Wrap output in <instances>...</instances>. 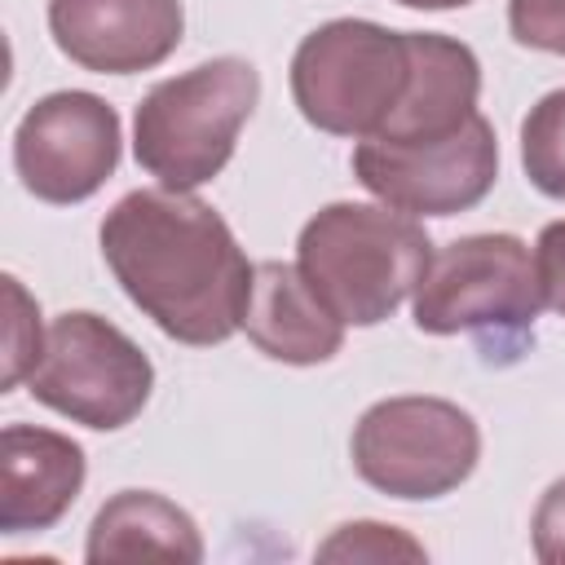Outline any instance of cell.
<instances>
[{
  "label": "cell",
  "mask_w": 565,
  "mask_h": 565,
  "mask_svg": "<svg viewBox=\"0 0 565 565\" xmlns=\"http://www.w3.org/2000/svg\"><path fill=\"white\" fill-rule=\"evenodd\" d=\"M102 256L124 296L177 344L212 349L243 331L256 265L216 207L190 190H132L102 216Z\"/></svg>",
  "instance_id": "obj_1"
},
{
  "label": "cell",
  "mask_w": 565,
  "mask_h": 565,
  "mask_svg": "<svg viewBox=\"0 0 565 565\" xmlns=\"http://www.w3.org/2000/svg\"><path fill=\"white\" fill-rule=\"evenodd\" d=\"M296 265L344 327H380L424 282L433 238L388 203H327L305 221Z\"/></svg>",
  "instance_id": "obj_2"
},
{
  "label": "cell",
  "mask_w": 565,
  "mask_h": 565,
  "mask_svg": "<svg viewBox=\"0 0 565 565\" xmlns=\"http://www.w3.org/2000/svg\"><path fill=\"white\" fill-rule=\"evenodd\" d=\"M260 102V71L247 57H212L154 84L132 119L137 163L168 190L207 185L234 154Z\"/></svg>",
  "instance_id": "obj_3"
},
{
  "label": "cell",
  "mask_w": 565,
  "mask_h": 565,
  "mask_svg": "<svg viewBox=\"0 0 565 565\" xmlns=\"http://www.w3.org/2000/svg\"><path fill=\"white\" fill-rule=\"evenodd\" d=\"M415 79V31L366 18L313 26L291 57V97L305 124L331 137L366 141L406 102Z\"/></svg>",
  "instance_id": "obj_4"
},
{
  "label": "cell",
  "mask_w": 565,
  "mask_h": 565,
  "mask_svg": "<svg viewBox=\"0 0 565 565\" xmlns=\"http://www.w3.org/2000/svg\"><path fill=\"white\" fill-rule=\"evenodd\" d=\"M543 309L534 256L516 234H468L433 252L415 287V327L424 335H477L486 358L512 362L534 335Z\"/></svg>",
  "instance_id": "obj_5"
},
{
  "label": "cell",
  "mask_w": 565,
  "mask_h": 565,
  "mask_svg": "<svg viewBox=\"0 0 565 565\" xmlns=\"http://www.w3.org/2000/svg\"><path fill=\"white\" fill-rule=\"evenodd\" d=\"M349 455L358 477L388 499H441L472 477L481 428L446 397H384L353 424Z\"/></svg>",
  "instance_id": "obj_6"
},
{
  "label": "cell",
  "mask_w": 565,
  "mask_h": 565,
  "mask_svg": "<svg viewBox=\"0 0 565 565\" xmlns=\"http://www.w3.org/2000/svg\"><path fill=\"white\" fill-rule=\"evenodd\" d=\"M40 406L71 424L115 433L132 424L154 388V366L132 335L88 309L57 313L44 331V353L26 375Z\"/></svg>",
  "instance_id": "obj_7"
},
{
  "label": "cell",
  "mask_w": 565,
  "mask_h": 565,
  "mask_svg": "<svg viewBox=\"0 0 565 565\" xmlns=\"http://www.w3.org/2000/svg\"><path fill=\"white\" fill-rule=\"evenodd\" d=\"M353 177L380 203L411 216H455L477 207L499 181V137L477 110L455 132L428 141L366 137L353 146Z\"/></svg>",
  "instance_id": "obj_8"
},
{
  "label": "cell",
  "mask_w": 565,
  "mask_h": 565,
  "mask_svg": "<svg viewBox=\"0 0 565 565\" xmlns=\"http://www.w3.org/2000/svg\"><path fill=\"white\" fill-rule=\"evenodd\" d=\"M119 115L106 97L62 88L40 97L13 128V168L40 203L93 199L119 168Z\"/></svg>",
  "instance_id": "obj_9"
},
{
  "label": "cell",
  "mask_w": 565,
  "mask_h": 565,
  "mask_svg": "<svg viewBox=\"0 0 565 565\" xmlns=\"http://www.w3.org/2000/svg\"><path fill=\"white\" fill-rule=\"evenodd\" d=\"M49 35L93 75H137L177 53L185 9L181 0H49Z\"/></svg>",
  "instance_id": "obj_10"
},
{
  "label": "cell",
  "mask_w": 565,
  "mask_h": 565,
  "mask_svg": "<svg viewBox=\"0 0 565 565\" xmlns=\"http://www.w3.org/2000/svg\"><path fill=\"white\" fill-rule=\"evenodd\" d=\"M88 477L84 446L40 424H4L0 433V534L53 530L79 499Z\"/></svg>",
  "instance_id": "obj_11"
},
{
  "label": "cell",
  "mask_w": 565,
  "mask_h": 565,
  "mask_svg": "<svg viewBox=\"0 0 565 565\" xmlns=\"http://www.w3.org/2000/svg\"><path fill=\"white\" fill-rule=\"evenodd\" d=\"M247 340L287 366H318L331 362L344 344V322L313 296L300 265L260 260L252 274L247 309H243Z\"/></svg>",
  "instance_id": "obj_12"
},
{
  "label": "cell",
  "mask_w": 565,
  "mask_h": 565,
  "mask_svg": "<svg viewBox=\"0 0 565 565\" xmlns=\"http://www.w3.org/2000/svg\"><path fill=\"white\" fill-rule=\"evenodd\" d=\"M137 556H163V561H203V534L185 508L154 490H119L110 494L84 543V561H137Z\"/></svg>",
  "instance_id": "obj_13"
},
{
  "label": "cell",
  "mask_w": 565,
  "mask_h": 565,
  "mask_svg": "<svg viewBox=\"0 0 565 565\" xmlns=\"http://www.w3.org/2000/svg\"><path fill=\"white\" fill-rule=\"evenodd\" d=\"M521 168L547 199H565V88L539 97L521 119Z\"/></svg>",
  "instance_id": "obj_14"
},
{
  "label": "cell",
  "mask_w": 565,
  "mask_h": 565,
  "mask_svg": "<svg viewBox=\"0 0 565 565\" xmlns=\"http://www.w3.org/2000/svg\"><path fill=\"white\" fill-rule=\"evenodd\" d=\"M424 543L384 521H349L318 543V561H424Z\"/></svg>",
  "instance_id": "obj_15"
},
{
  "label": "cell",
  "mask_w": 565,
  "mask_h": 565,
  "mask_svg": "<svg viewBox=\"0 0 565 565\" xmlns=\"http://www.w3.org/2000/svg\"><path fill=\"white\" fill-rule=\"evenodd\" d=\"M4 291H9V366H4V393H9L35 371L44 353V335H40V309L13 274L4 278Z\"/></svg>",
  "instance_id": "obj_16"
},
{
  "label": "cell",
  "mask_w": 565,
  "mask_h": 565,
  "mask_svg": "<svg viewBox=\"0 0 565 565\" xmlns=\"http://www.w3.org/2000/svg\"><path fill=\"white\" fill-rule=\"evenodd\" d=\"M508 31L521 49L565 57V0H508Z\"/></svg>",
  "instance_id": "obj_17"
},
{
  "label": "cell",
  "mask_w": 565,
  "mask_h": 565,
  "mask_svg": "<svg viewBox=\"0 0 565 565\" xmlns=\"http://www.w3.org/2000/svg\"><path fill=\"white\" fill-rule=\"evenodd\" d=\"M530 543L543 565H565V477H556L530 521Z\"/></svg>",
  "instance_id": "obj_18"
},
{
  "label": "cell",
  "mask_w": 565,
  "mask_h": 565,
  "mask_svg": "<svg viewBox=\"0 0 565 565\" xmlns=\"http://www.w3.org/2000/svg\"><path fill=\"white\" fill-rule=\"evenodd\" d=\"M534 274H539L543 305L565 318V221H552V225L539 230V243H534Z\"/></svg>",
  "instance_id": "obj_19"
},
{
  "label": "cell",
  "mask_w": 565,
  "mask_h": 565,
  "mask_svg": "<svg viewBox=\"0 0 565 565\" xmlns=\"http://www.w3.org/2000/svg\"><path fill=\"white\" fill-rule=\"evenodd\" d=\"M397 4H406V9H463L472 0H397Z\"/></svg>",
  "instance_id": "obj_20"
}]
</instances>
